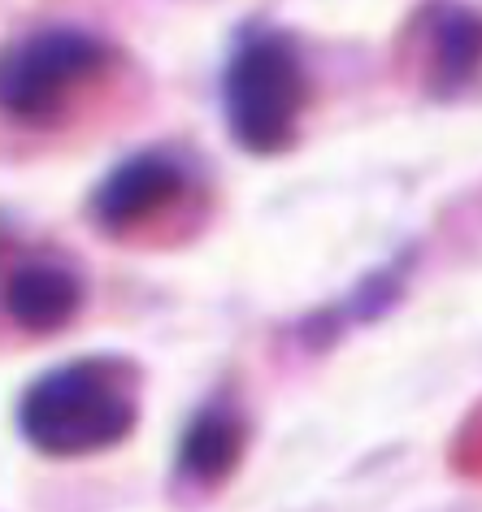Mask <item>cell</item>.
<instances>
[{"label":"cell","mask_w":482,"mask_h":512,"mask_svg":"<svg viewBox=\"0 0 482 512\" xmlns=\"http://www.w3.org/2000/svg\"><path fill=\"white\" fill-rule=\"evenodd\" d=\"M113 48L87 31H40L5 57V109L18 122H48L109 66Z\"/></svg>","instance_id":"obj_3"},{"label":"cell","mask_w":482,"mask_h":512,"mask_svg":"<svg viewBox=\"0 0 482 512\" xmlns=\"http://www.w3.org/2000/svg\"><path fill=\"white\" fill-rule=\"evenodd\" d=\"M426 74L435 92H461L482 74V14L465 5H443L430 27Z\"/></svg>","instance_id":"obj_6"},{"label":"cell","mask_w":482,"mask_h":512,"mask_svg":"<svg viewBox=\"0 0 482 512\" xmlns=\"http://www.w3.org/2000/svg\"><path fill=\"white\" fill-rule=\"evenodd\" d=\"M18 426L35 452L79 460L118 447L135 426L131 374L118 361L79 356L22 391Z\"/></svg>","instance_id":"obj_1"},{"label":"cell","mask_w":482,"mask_h":512,"mask_svg":"<svg viewBox=\"0 0 482 512\" xmlns=\"http://www.w3.org/2000/svg\"><path fill=\"white\" fill-rule=\"evenodd\" d=\"M304 66L283 35L261 31L226 66V126L252 157H278L296 144L304 113Z\"/></svg>","instance_id":"obj_2"},{"label":"cell","mask_w":482,"mask_h":512,"mask_svg":"<svg viewBox=\"0 0 482 512\" xmlns=\"http://www.w3.org/2000/svg\"><path fill=\"white\" fill-rule=\"evenodd\" d=\"M244 456V421L226 408H205L179 443V473L196 486H218Z\"/></svg>","instance_id":"obj_7"},{"label":"cell","mask_w":482,"mask_h":512,"mask_svg":"<svg viewBox=\"0 0 482 512\" xmlns=\"http://www.w3.org/2000/svg\"><path fill=\"white\" fill-rule=\"evenodd\" d=\"M5 309L22 330L48 335V330H61L79 317L83 283H79V274L57 261H27L9 274Z\"/></svg>","instance_id":"obj_5"},{"label":"cell","mask_w":482,"mask_h":512,"mask_svg":"<svg viewBox=\"0 0 482 512\" xmlns=\"http://www.w3.org/2000/svg\"><path fill=\"white\" fill-rule=\"evenodd\" d=\"M183 187H187L183 165L170 152L152 148V152H139V157H126L100 178L92 196V213L105 230L122 235V230H135L161 209H170L183 196Z\"/></svg>","instance_id":"obj_4"}]
</instances>
